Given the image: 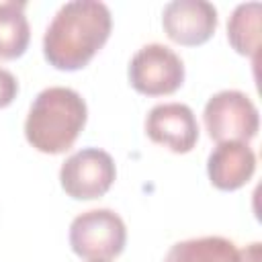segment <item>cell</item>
<instances>
[{
	"instance_id": "cell-5",
	"label": "cell",
	"mask_w": 262,
	"mask_h": 262,
	"mask_svg": "<svg viewBox=\"0 0 262 262\" xmlns=\"http://www.w3.org/2000/svg\"><path fill=\"white\" fill-rule=\"evenodd\" d=\"M127 76L139 94L168 96L184 84V61L168 45L147 43L131 57Z\"/></svg>"
},
{
	"instance_id": "cell-10",
	"label": "cell",
	"mask_w": 262,
	"mask_h": 262,
	"mask_svg": "<svg viewBox=\"0 0 262 262\" xmlns=\"http://www.w3.org/2000/svg\"><path fill=\"white\" fill-rule=\"evenodd\" d=\"M164 262H242V250L221 235H203L176 242Z\"/></svg>"
},
{
	"instance_id": "cell-11",
	"label": "cell",
	"mask_w": 262,
	"mask_h": 262,
	"mask_svg": "<svg viewBox=\"0 0 262 262\" xmlns=\"http://www.w3.org/2000/svg\"><path fill=\"white\" fill-rule=\"evenodd\" d=\"M260 2L237 4L227 20V41L229 45L246 57L258 61L260 53Z\"/></svg>"
},
{
	"instance_id": "cell-3",
	"label": "cell",
	"mask_w": 262,
	"mask_h": 262,
	"mask_svg": "<svg viewBox=\"0 0 262 262\" xmlns=\"http://www.w3.org/2000/svg\"><path fill=\"white\" fill-rule=\"evenodd\" d=\"M125 221L111 209H90L74 217L70 225V248L86 260H111L125 250Z\"/></svg>"
},
{
	"instance_id": "cell-13",
	"label": "cell",
	"mask_w": 262,
	"mask_h": 262,
	"mask_svg": "<svg viewBox=\"0 0 262 262\" xmlns=\"http://www.w3.org/2000/svg\"><path fill=\"white\" fill-rule=\"evenodd\" d=\"M18 94V80L14 78L12 72L0 68V108H6L12 104V100Z\"/></svg>"
},
{
	"instance_id": "cell-2",
	"label": "cell",
	"mask_w": 262,
	"mask_h": 262,
	"mask_svg": "<svg viewBox=\"0 0 262 262\" xmlns=\"http://www.w3.org/2000/svg\"><path fill=\"white\" fill-rule=\"evenodd\" d=\"M88 106L80 92L66 86L41 90L25 119V137L41 154L68 151L86 127Z\"/></svg>"
},
{
	"instance_id": "cell-14",
	"label": "cell",
	"mask_w": 262,
	"mask_h": 262,
	"mask_svg": "<svg viewBox=\"0 0 262 262\" xmlns=\"http://www.w3.org/2000/svg\"><path fill=\"white\" fill-rule=\"evenodd\" d=\"M242 262H260V244L254 242L242 250Z\"/></svg>"
},
{
	"instance_id": "cell-8",
	"label": "cell",
	"mask_w": 262,
	"mask_h": 262,
	"mask_svg": "<svg viewBox=\"0 0 262 262\" xmlns=\"http://www.w3.org/2000/svg\"><path fill=\"white\" fill-rule=\"evenodd\" d=\"M145 133L154 143L168 147L172 154H188L199 141V123L188 104L162 102L147 113Z\"/></svg>"
},
{
	"instance_id": "cell-7",
	"label": "cell",
	"mask_w": 262,
	"mask_h": 262,
	"mask_svg": "<svg viewBox=\"0 0 262 262\" xmlns=\"http://www.w3.org/2000/svg\"><path fill=\"white\" fill-rule=\"evenodd\" d=\"M217 8L207 0H174L162 10V27L170 41L196 47L217 31Z\"/></svg>"
},
{
	"instance_id": "cell-6",
	"label": "cell",
	"mask_w": 262,
	"mask_h": 262,
	"mask_svg": "<svg viewBox=\"0 0 262 262\" xmlns=\"http://www.w3.org/2000/svg\"><path fill=\"white\" fill-rule=\"evenodd\" d=\"M117 178V166L108 151L84 147L72 154L59 168V184L74 201H92L108 192Z\"/></svg>"
},
{
	"instance_id": "cell-12",
	"label": "cell",
	"mask_w": 262,
	"mask_h": 262,
	"mask_svg": "<svg viewBox=\"0 0 262 262\" xmlns=\"http://www.w3.org/2000/svg\"><path fill=\"white\" fill-rule=\"evenodd\" d=\"M25 8V2H0V59H16L29 47L31 27Z\"/></svg>"
},
{
	"instance_id": "cell-9",
	"label": "cell",
	"mask_w": 262,
	"mask_h": 262,
	"mask_svg": "<svg viewBox=\"0 0 262 262\" xmlns=\"http://www.w3.org/2000/svg\"><path fill=\"white\" fill-rule=\"evenodd\" d=\"M256 172V154L248 143L223 141L207 158V174L215 188L237 190L246 186Z\"/></svg>"
},
{
	"instance_id": "cell-1",
	"label": "cell",
	"mask_w": 262,
	"mask_h": 262,
	"mask_svg": "<svg viewBox=\"0 0 262 262\" xmlns=\"http://www.w3.org/2000/svg\"><path fill=\"white\" fill-rule=\"evenodd\" d=\"M113 16L104 2H66L43 35V57L61 72L86 68L111 37Z\"/></svg>"
},
{
	"instance_id": "cell-15",
	"label": "cell",
	"mask_w": 262,
	"mask_h": 262,
	"mask_svg": "<svg viewBox=\"0 0 262 262\" xmlns=\"http://www.w3.org/2000/svg\"><path fill=\"white\" fill-rule=\"evenodd\" d=\"M88 262H111V260H100V258H94V260H88Z\"/></svg>"
},
{
	"instance_id": "cell-4",
	"label": "cell",
	"mask_w": 262,
	"mask_h": 262,
	"mask_svg": "<svg viewBox=\"0 0 262 262\" xmlns=\"http://www.w3.org/2000/svg\"><path fill=\"white\" fill-rule=\"evenodd\" d=\"M203 121L209 137L217 143L242 141L248 143L258 135L260 117L252 98L239 90H221L213 94L203 111Z\"/></svg>"
}]
</instances>
